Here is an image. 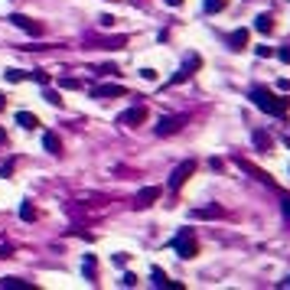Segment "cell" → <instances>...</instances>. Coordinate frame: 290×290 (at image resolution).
I'll return each mask as SVG.
<instances>
[{"label":"cell","instance_id":"cb8c5ba5","mask_svg":"<svg viewBox=\"0 0 290 290\" xmlns=\"http://www.w3.org/2000/svg\"><path fill=\"white\" fill-rule=\"evenodd\" d=\"M30 78L39 82V85H49V75H46V72H30Z\"/></svg>","mask_w":290,"mask_h":290},{"label":"cell","instance_id":"ac0fdd59","mask_svg":"<svg viewBox=\"0 0 290 290\" xmlns=\"http://www.w3.org/2000/svg\"><path fill=\"white\" fill-rule=\"evenodd\" d=\"M228 7V0H205V10L209 13H218V10H225Z\"/></svg>","mask_w":290,"mask_h":290},{"label":"cell","instance_id":"f546056e","mask_svg":"<svg viewBox=\"0 0 290 290\" xmlns=\"http://www.w3.org/2000/svg\"><path fill=\"white\" fill-rule=\"evenodd\" d=\"M277 88H280V91H290V78H280V82H277Z\"/></svg>","mask_w":290,"mask_h":290},{"label":"cell","instance_id":"d4e9b609","mask_svg":"<svg viewBox=\"0 0 290 290\" xmlns=\"http://www.w3.org/2000/svg\"><path fill=\"white\" fill-rule=\"evenodd\" d=\"M140 78H144V82H157V72H153V69H140Z\"/></svg>","mask_w":290,"mask_h":290},{"label":"cell","instance_id":"3957f363","mask_svg":"<svg viewBox=\"0 0 290 290\" xmlns=\"http://www.w3.org/2000/svg\"><path fill=\"white\" fill-rule=\"evenodd\" d=\"M193 173H196V163H193V160L180 163V166L173 170V176H170V193H180V189H183V183L193 176Z\"/></svg>","mask_w":290,"mask_h":290},{"label":"cell","instance_id":"e0dca14e","mask_svg":"<svg viewBox=\"0 0 290 290\" xmlns=\"http://www.w3.org/2000/svg\"><path fill=\"white\" fill-rule=\"evenodd\" d=\"M20 218H23V222H33V218H36V209H33L30 202H23L20 205Z\"/></svg>","mask_w":290,"mask_h":290},{"label":"cell","instance_id":"f1b7e54d","mask_svg":"<svg viewBox=\"0 0 290 290\" xmlns=\"http://www.w3.org/2000/svg\"><path fill=\"white\" fill-rule=\"evenodd\" d=\"M254 53H258L261 59H268V55H271V46H258V49H254Z\"/></svg>","mask_w":290,"mask_h":290},{"label":"cell","instance_id":"1f68e13d","mask_svg":"<svg viewBox=\"0 0 290 290\" xmlns=\"http://www.w3.org/2000/svg\"><path fill=\"white\" fill-rule=\"evenodd\" d=\"M166 3H170V7H183V0H166Z\"/></svg>","mask_w":290,"mask_h":290},{"label":"cell","instance_id":"d6986e66","mask_svg":"<svg viewBox=\"0 0 290 290\" xmlns=\"http://www.w3.org/2000/svg\"><path fill=\"white\" fill-rule=\"evenodd\" d=\"M254 144H258L261 150H271V137L264 134V130H258V134H254Z\"/></svg>","mask_w":290,"mask_h":290},{"label":"cell","instance_id":"8fae6325","mask_svg":"<svg viewBox=\"0 0 290 290\" xmlns=\"http://www.w3.org/2000/svg\"><path fill=\"white\" fill-rule=\"evenodd\" d=\"M43 147H46L49 153H59V150H62V140H59V134L46 130V134H43Z\"/></svg>","mask_w":290,"mask_h":290},{"label":"cell","instance_id":"836d02e7","mask_svg":"<svg viewBox=\"0 0 290 290\" xmlns=\"http://www.w3.org/2000/svg\"><path fill=\"white\" fill-rule=\"evenodd\" d=\"M280 287H290V277H287V280H280Z\"/></svg>","mask_w":290,"mask_h":290},{"label":"cell","instance_id":"ba28073f","mask_svg":"<svg viewBox=\"0 0 290 290\" xmlns=\"http://www.w3.org/2000/svg\"><path fill=\"white\" fill-rule=\"evenodd\" d=\"M121 95H124L121 85H98V88H91V98H121Z\"/></svg>","mask_w":290,"mask_h":290},{"label":"cell","instance_id":"8992f818","mask_svg":"<svg viewBox=\"0 0 290 290\" xmlns=\"http://www.w3.org/2000/svg\"><path fill=\"white\" fill-rule=\"evenodd\" d=\"M157 199H160V186H147V189H140V193H137L134 205H137V209H147V205H153Z\"/></svg>","mask_w":290,"mask_h":290},{"label":"cell","instance_id":"9a60e30c","mask_svg":"<svg viewBox=\"0 0 290 290\" xmlns=\"http://www.w3.org/2000/svg\"><path fill=\"white\" fill-rule=\"evenodd\" d=\"M254 30H258V33H271V30H274V20H271L268 13H261L258 20H254Z\"/></svg>","mask_w":290,"mask_h":290},{"label":"cell","instance_id":"9c48e42d","mask_svg":"<svg viewBox=\"0 0 290 290\" xmlns=\"http://www.w3.org/2000/svg\"><path fill=\"white\" fill-rule=\"evenodd\" d=\"M248 46V30L241 26V30H235V33H228V49H245Z\"/></svg>","mask_w":290,"mask_h":290},{"label":"cell","instance_id":"5b68a950","mask_svg":"<svg viewBox=\"0 0 290 290\" xmlns=\"http://www.w3.org/2000/svg\"><path fill=\"white\" fill-rule=\"evenodd\" d=\"M10 23H13V26H20L23 33H30V36H39V33H43L39 23H33L30 17H23V13H10Z\"/></svg>","mask_w":290,"mask_h":290},{"label":"cell","instance_id":"277c9868","mask_svg":"<svg viewBox=\"0 0 290 290\" xmlns=\"http://www.w3.org/2000/svg\"><path fill=\"white\" fill-rule=\"evenodd\" d=\"M118 121H121V124H127V127H137V124H144V121H147V108H144V105H134V108H127Z\"/></svg>","mask_w":290,"mask_h":290},{"label":"cell","instance_id":"52a82bcc","mask_svg":"<svg viewBox=\"0 0 290 290\" xmlns=\"http://www.w3.org/2000/svg\"><path fill=\"white\" fill-rule=\"evenodd\" d=\"M183 127V118L180 114H173V118H160V124H157V134H176V130Z\"/></svg>","mask_w":290,"mask_h":290},{"label":"cell","instance_id":"5bb4252c","mask_svg":"<svg viewBox=\"0 0 290 290\" xmlns=\"http://www.w3.org/2000/svg\"><path fill=\"white\" fill-rule=\"evenodd\" d=\"M150 284H153V287H166V284H170V277H166L160 268H150Z\"/></svg>","mask_w":290,"mask_h":290},{"label":"cell","instance_id":"484cf974","mask_svg":"<svg viewBox=\"0 0 290 290\" xmlns=\"http://www.w3.org/2000/svg\"><path fill=\"white\" fill-rule=\"evenodd\" d=\"M121 284H124V287H137V274H124Z\"/></svg>","mask_w":290,"mask_h":290},{"label":"cell","instance_id":"ffe728a7","mask_svg":"<svg viewBox=\"0 0 290 290\" xmlns=\"http://www.w3.org/2000/svg\"><path fill=\"white\" fill-rule=\"evenodd\" d=\"M43 88H46V85H43ZM43 98H46V101H49V105H62V98L55 95L53 88H46V91H43Z\"/></svg>","mask_w":290,"mask_h":290},{"label":"cell","instance_id":"44dd1931","mask_svg":"<svg viewBox=\"0 0 290 290\" xmlns=\"http://www.w3.org/2000/svg\"><path fill=\"white\" fill-rule=\"evenodd\" d=\"M186 78H189V69H180V72L170 78V85H180V82H186Z\"/></svg>","mask_w":290,"mask_h":290},{"label":"cell","instance_id":"d6a6232c","mask_svg":"<svg viewBox=\"0 0 290 290\" xmlns=\"http://www.w3.org/2000/svg\"><path fill=\"white\" fill-rule=\"evenodd\" d=\"M3 108H7V98H3V95H0V111H3Z\"/></svg>","mask_w":290,"mask_h":290},{"label":"cell","instance_id":"7a4b0ae2","mask_svg":"<svg viewBox=\"0 0 290 290\" xmlns=\"http://www.w3.org/2000/svg\"><path fill=\"white\" fill-rule=\"evenodd\" d=\"M173 251H176L180 258H196V254H199V245H196L193 228H183L180 235L173 238Z\"/></svg>","mask_w":290,"mask_h":290},{"label":"cell","instance_id":"83f0119b","mask_svg":"<svg viewBox=\"0 0 290 290\" xmlns=\"http://www.w3.org/2000/svg\"><path fill=\"white\" fill-rule=\"evenodd\" d=\"M277 59H280V62H287V65H290V46H284V49H280V53H277Z\"/></svg>","mask_w":290,"mask_h":290},{"label":"cell","instance_id":"6da1fadb","mask_svg":"<svg viewBox=\"0 0 290 290\" xmlns=\"http://www.w3.org/2000/svg\"><path fill=\"white\" fill-rule=\"evenodd\" d=\"M251 105L258 111H264V114H271V118H284L290 111V98L274 95L271 88H251Z\"/></svg>","mask_w":290,"mask_h":290},{"label":"cell","instance_id":"7c38bea8","mask_svg":"<svg viewBox=\"0 0 290 290\" xmlns=\"http://www.w3.org/2000/svg\"><path fill=\"white\" fill-rule=\"evenodd\" d=\"M82 271H85L88 280H98V261H95V254H85V261H82Z\"/></svg>","mask_w":290,"mask_h":290},{"label":"cell","instance_id":"7402d4cb","mask_svg":"<svg viewBox=\"0 0 290 290\" xmlns=\"http://www.w3.org/2000/svg\"><path fill=\"white\" fill-rule=\"evenodd\" d=\"M199 65H202V59H199V55H186V69H199Z\"/></svg>","mask_w":290,"mask_h":290},{"label":"cell","instance_id":"2e32d148","mask_svg":"<svg viewBox=\"0 0 290 290\" xmlns=\"http://www.w3.org/2000/svg\"><path fill=\"white\" fill-rule=\"evenodd\" d=\"M3 78H7V82H23V78H30V72H20V69H7V72H3Z\"/></svg>","mask_w":290,"mask_h":290},{"label":"cell","instance_id":"30bf717a","mask_svg":"<svg viewBox=\"0 0 290 290\" xmlns=\"http://www.w3.org/2000/svg\"><path fill=\"white\" fill-rule=\"evenodd\" d=\"M17 124H20V127H26V130H36V127H39V118H36V114H30V111H17Z\"/></svg>","mask_w":290,"mask_h":290},{"label":"cell","instance_id":"4316f807","mask_svg":"<svg viewBox=\"0 0 290 290\" xmlns=\"http://www.w3.org/2000/svg\"><path fill=\"white\" fill-rule=\"evenodd\" d=\"M59 85H62V88H82V82H78V78H62Z\"/></svg>","mask_w":290,"mask_h":290},{"label":"cell","instance_id":"4dcf8cb0","mask_svg":"<svg viewBox=\"0 0 290 290\" xmlns=\"http://www.w3.org/2000/svg\"><path fill=\"white\" fill-rule=\"evenodd\" d=\"M284 215H290V199H284Z\"/></svg>","mask_w":290,"mask_h":290},{"label":"cell","instance_id":"4fadbf2b","mask_svg":"<svg viewBox=\"0 0 290 290\" xmlns=\"http://www.w3.org/2000/svg\"><path fill=\"white\" fill-rule=\"evenodd\" d=\"M0 287H3V290H30L33 284H26V280H17V277H3V280H0Z\"/></svg>","mask_w":290,"mask_h":290},{"label":"cell","instance_id":"603a6c76","mask_svg":"<svg viewBox=\"0 0 290 290\" xmlns=\"http://www.w3.org/2000/svg\"><path fill=\"white\" fill-rule=\"evenodd\" d=\"M98 75H121V72H118V65H101Z\"/></svg>","mask_w":290,"mask_h":290}]
</instances>
